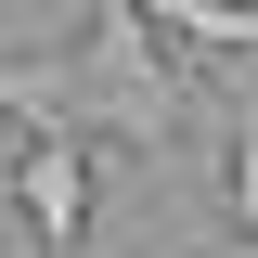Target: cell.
<instances>
[{
	"mask_svg": "<svg viewBox=\"0 0 258 258\" xmlns=\"http://www.w3.org/2000/svg\"><path fill=\"white\" fill-rule=\"evenodd\" d=\"M0 207L26 220L39 258H78V245H91V142H78V129H26V155H13Z\"/></svg>",
	"mask_w": 258,
	"mask_h": 258,
	"instance_id": "1",
	"label": "cell"
},
{
	"mask_svg": "<svg viewBox=\"0 0 258 258\" xmlns=\"http://www.w3.org/2000/svg\"><path fill=\"white\" fill-rule=\"evenodd\" d=\"M129 13H142L168 52L220 64V78H245V52H258V0H129Z\"/></svg>",
	"mask_w": 258,
	"mask_h": 258,
	"instance_id": "2",
	"label": "cell"
},
{
	"mask_svg": "<svg viewBox=\"0 0 258 258\" xmlns=\"http://www.w3.org/2000/svg\"><path fill=\"white\" fill-rule=\"evenodd\" d=\"M220 258H245V245H220Z\"/></svg>",
	"mask_w": 258,
	"mask_h": 258,
	"instance_id": "3",
	"label": "cell"
}]
</instances>
